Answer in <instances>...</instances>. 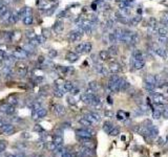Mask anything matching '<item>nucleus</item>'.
Masks as SVG:
<instances>
[{
	"mask_svg": "<svg viewBox=\"0 0 168 157\" xmlns=\"http://www.w3.org/2000/svg\"><path fill=\"white\" fill-rule=\"evenodd\" d=\"M81 100L83 103H85V104L87 105H90L93 107H98L101 103L100 98H99L94 92H90V91H87V92H85L84 94H82Z\"/></svg>",
	"mask_w": 168,
	"mask_h": 157,
	"instance_id": "obj_1",
	"label": "nucleus"
},
{
	"mask_svg": "<svg viewBox=\"0 0 168 157\" xmlns=\"http://www.w3.org/2000/svg\"><path fill=\"white\" fill-rule=\"evenodd\" d=\"M76 52L78 55H85V54H89V52L93 50V45H91L90 42H83L80 43L76 46L75 48Z\"/></svg>",
	"mask_w": 168,
	"mask_h": 157,
	"instance_id": "obj_2",
	"label": "nucleus"
},
{
	"mask_svg": "<svg viewBox=\"0 0 168 157\" xmlns=\"http://www.w3.org/2000/svg\"><path fill=\"white\" fill-rule=\"evenodd\" d=\"M83 37V31L79 29H73L70 34H68V40H70V43H75L80 41Z\"/></svg>",
	"mask_w": 168,
	"mask_h": 157,
	"instance_id": "obj_3",
	"label": "nucleus"
},
{
	"mask_svg": "<svg viewBox=\"0 0 168 157\" xmlns=\"http://www.w3.org/2000/svg\"><path fill=\"white\" fill-rule=\"evenodd\" d=\"M13 56H14V58L16 60H25V59H27V58L29 57V54L27 51V50L24 49L23 47H18V48H16V49L14 50V52L12 54Z\"/></svg>",
	"mask_w": 168,
	"mask_h": 157,
	"instance_id": "obj_4",
	"label": "nucleus"
},
{
	"mask_svg": "<svg viewBox=\"0 0 168 157\" xmlns=\"http://www.w3.org/2000/svg\"><path fill=\"white\" fill-rule=\"evenodd\" d=\"M27 72H29V67L25 63L23 62H18L16 63V74H18L21 78L27 76Z\"/></svg>",
	"mask_w": 168,
	"mask_h": 157,
	"instance_id": "obj_5",
	"label": "nucleus"
},
{
	"mask_svg": "<svg viewBox=\"0 0 168 157\" xmlns=\"http://www.w3.org/2000/svg\"><path fill=\"white\" fill-rule=\"evenodd\" d=\"M0 111L4 113L5 115H7V116H12L16 111V109H15L14 106L10 105L9 103H4V104L0 105Z\"/></svg>",
	"mask_w": 168,
	"mask_h": 157,
	"instance_id": "obj_6",
	"label": "nucleus"
},
{
	"mask_svg": "<svg viewBox=\"0 0 168 157\" xmlns=\"http://www.w3.org/2000/svg\"><path fill=\"white\" fill-rule=\"evenodd\" d=\"M151 100H152L154 104L158 105V106H164V105L168 104L167 98H166L164 95L159 94V93H154V94H152V96H151Z\"/></svg>",
	"mask_w": 168,
	"mask_h": 157,
	"instance_id": "obj_7",
	"label": "nucleus"
},
{
	"mask_svg": "<svg viewBox=\"0 0 168 157\" xmlns=\"http://www.w3.org/2000/svg\"><path fill=\"white\" fill-rule=\"evenodd\" d=\"M84 117H85L91 125L98 124L99 121H101V115L99 114V113H97V112H88V113H86V114L84 115Z\"/></svg>",
	"mask_w": 168,
	"mask_h": 157,
	"instance_id": "obj_8",
	"label": "nucleus"
},
{
	"mask_svg": "<svg viewBox=\"0 0 168 157\" xmlns=\"http://www.w3.org/2000/svg\"><path fill=\"white\" fill-rule=\"evenodd\" d=\"M76 135L80 138H90L94 135V132L88 128L77 129V130H76Z\"/></svg>",
	"mask_w": 168,
	"mask_h": 157,
	"instance_id": "obj_9",
	"label": "nucleus"
},
{
	"mask_svg": "<svg viewBox=\"0 0 168 157\" xmlns=\"http://www.w3.org/2000/svg\"><path fill=\"white\" fill-rule=\"evenodd\" d=\"M157 85H158V83H157L156 76H154V74H147L146 78H145V86H146V88L154 89Z\"/></svg>",
	"mask_w": 168,
	"mask_h": 157,
	"instance_id": "obj_10",
	"label": "nucleus"
},
{
	"mask_svg": "<svg viewBox=\"0 0 168 157\" xmlns=\"http://www.w3.org/2000/svg\"><path fill=\"white\" fill-rule=\"evenodd\" d=\"M0 132L3 134V135H12L15 133V127L13 124H9V123H5L2 126V128L0 129Z\"/></svg>",
	"mask_w": 168,
	"mask_h": 157,
	"instance_id": "obj_11",
	"label": "nucleus"
},
{
	"mask_svg": "<svg viewBox=\"0 0 168 157\" xmlns=\"http://www.w3.org/2000/svg\"><path fill=\"white\" fill-rule=\"evenodd\" d=\"M152 49H154V51L156 52L160 58H162V59H168V50L166 49L165 47L154 45Z\"/></svg>",
	"mask_w": 168,
	"mask_h": 157,
	"instance_id": "obj_12",
	"label": "nucleus"
},
{
	"mask_svg": "<svg viewBox=\"0 0 168 157\" xmlns=\"http://www.w3.org/2000/svg\"><path fill=\"white\" fill-rule=\"evenodd\" d=\"M11 10H10V7L7 6L6 4H3L2 6L0 7V19L1 20H6L10 18L11 16Z\"/></svg>",
	"mask_w": 168,
	"mask_h": 157,
	"instance_id": "obj_13",
	"label": "nucleus"
},
{
	"mask_svg": "<svg viewBox=\"0 0 168 157\" xmlns=\"http://www.w3.org/2000/svg\"><path fill=\"white\" fill-rule=\"evenodd\" d=\"M53 110H54V113H55L57 116H63V115L66 113V109L63 105H60V104H56L54 105L53 107Z\"/></svg>",
	"mask_w": 168,
	"mask_h": 157,
	"instance_id": "obj_14",
	"label": "nucleus"
},
{
	"mask_svg": "<svg viewBox=\"0 0 168 157\" xmlns=\"http://www.w3.org/2000/svg\"><path fill=\"white\" fill-rule=\"evenodd\" d=\"M131 66L136 70H140L145 66V60H138V59H131Z\"/></svg>",
	"mask_w": 168,
	"mask_h": 157,
	"instance_id": "obj_15",
	"label": "nucleus"
},
{
	"mask_svg": "<svg viewBox=\"0 0 168 157\" xmlns=\"http://www.w3.org/2000/svg\"><path fill=\"white\" fill-rule=\"evenodd\" d=\"M108 70L111 74H119V72L122 70V67L118 62H111L109 64V67H108Z\"/></svg>",
	"mask_w": 168,
	"mask_h": 157,
	"instance_id": "obj_16",
	"label": "nucleus"
},
{
	"mask_svg": "<svg viewBox=\"0 0 168 157\" xmlns=\"http://www.w3.org/2000/svg\"><path fill=\"white\" fill-rule=\"evenodd\" d=\"M95 70L99 74H102V76H106L108 74L107 68L103 64H101V63H95Z\"/></svg>",
	"mask_w": 168,
	"mask_h": 157,
	"instance_id": "obj_17",
	"label": "nucleus"
},
{
	"mask_svg": "<svg viewBox=\"0 0 168 157\" xmlns=\"http://www.w3.org/2000/svg\"><path fill=\"white\" fill-rule=\"evenodd\" d=\"M65 59L70 63H75L77 62L78 59H79V55H78L76 51H68L65 56Z\"/></svg>",
	"mask_w": 168,
	"mask_h": 157,
	"instance_id": "obj_18",
	"label": "nucleus"
},
{
	"mask_svg": "<svg viewBox=\"0 0 168 157\" xmlns=\"http://www.w3.org/2000/svg\"><path fill=\"white\" fill-rule=\"evenodd\" d=\"M80 141H81L82 146H84V147H87V148H90V149H94L95 146H96V143H95L93 139L90 138H80Z\"/></svg>",
	"mask_w": 168,
	"mask_h": 157,
	"instance_id": "obj_19",
	"label": "nucleus"
},
{
	"mask_svg": "<svg viewBox=\"0 0 168 157\" xmlns=\"http://www.w3.org/2000/svg\"><path fill=\"white\" fill-rule=\"evenodd\" d=\"M2 74H3V76H4L6 78H12L13 74H14V71H13V68H12V65L5 64L4 67L2 68Z\"/></svg>",
	"mask_w": 168,
	"mask_h": 157,
	"instance_id": "obj_20",
	"label": "nucleus"
},
{
	"mask_svg": "<svg viewBox=\"0 0 168 157\" xmlns=\"http://www.w3.org/2000/svg\"><path fill=\"white\" fill-rule=\"evenodd\" d=\"M139 40H140V37H139V34L136 33V31H131V35H130V38L128 40V45H136L137 43H139Z\"/></svg>",
	"mask_w": 168,
	"mask_h": 157,
	"instance_id": "obj_21",
	"label": "nucleus"
},
{
	"mask_svg": "<svg viewBox=\"0 0 168 157\" xmlns=\"http://www.w3.org/2000/svg\"><path fill=\"white\" fill-rule=\"evenodd\" d=\"M53 29L56 34H60L61 31L64 29V24H63V22L61 21V20H57V21L54 23Z\"/></svg>",
	"mask_w": 168,
	"mask_h": 157,
	"instance_id": "obj_22",
	"label": "nucleus"
},
{
	"mask_svg": "<svg viewBox=\"0 0 168 157\" xmlns=\"http://www.w3.org/2000/svg\"><path fill=\"white\" fill-rule=\"evenodd\" d=\"M22 22H23L24 25H31V24L34 22V17H33V14H32L31 10H29V12H27V14L24 16V18L22 19Z\"/></svg>",
	"mask_w": 168,
	"mask_h": 157,
	"instance_id": "obj_23",
	"label": "nucleus"
},
{
	"mask_svg": "<svg viewBox=\"0 0 168 157\" xmlns=\"http://www.w3.org/2000/svg\"><path fill=\"white\" fill-rule=\"evenodd\" d=\"M53 141L59 148L62 147V145H63V136H62V134H61V133H56L55 135H54V137H53Z\"/></svg>",
	"mask_w": 168,
	"mask_h": 157,
	"instance_id": "obj_24",
	"label": "nucleus"
},
{
	"mask_svg": "<svg viewBox=\"0 0 168 157\" xmlns=\"http://www.w3.org/2000/svg\"><path fill=\"white\" fill-rule=\"evenodd\" d=\"M80 151H81V152L83 153L86 157H93L95 155V151L93 150V149L87 148V147H84V146H82V147L80 148Z\"/></svg>",
	"mask_w": 168,
	"mask_h": 157,
	"instance_id": "obj_25",
	"label": "nucleus"
},
{
	"mask_svg": "<svg viewBox=\"0 0 168 157\" xmlns=\"http://www.w3.org/2000/svg\"><path fill=\"white\" fill-rule=\"evenodd\" d=\"M64 92H65L64 88L59 85L56 86L55 89H54V95H55L56 98H62L63 95H64Z\"/></svg>",
	"mask_w": 168,
	"mask_h": 157,
	"instance_id": "obj_26",
	"label": "nucleus"
},
{
	"mask_svg": "<svg viewBox=\"0 0 168 157\" xmlns=\"http://www.w3.org/2000/svg\"><path fill=\"white\" fill-rule=\"evenodd\" d=\"M111 57V55L109 54V51L108 50H101L100 52H99V59L101 60V61H107V60H109Z\"/></svg>",
	"mask_w": 168,
	"mask_h": 157,
	"instance_id": "obj_27",
	"label": "nucleus"
},
{
	"mask_svg": "<svg viewBox=\"0 0 168 157\" xmlns=\"http://www.w3.org/2000/svg\"><path fill=\"white\" fill-rule=\"evenodd\" d=\"M100 89V86H99V84L97 83L96 81H91L88 83V91H90V92H98V90Z\"/></svg>",
	"mask_w": 168,
	"mask_h": 157,
	"instance_id": "obj_28",
	"label": "nucleus"
},
{
	"mask_svg": "<svg viewBox=\"0 0 168 157\" xmlns=\"http://www.w3.org/2000/svg\"><path fill=\"white\" fill-rule=\"evenodd\" d=\"M115 35H116V38H117L118 42H122V39L123 36H124V29H120V27H118V29H115Z\"/></svg>",
	"mask_w": 168,
	"mask_h": 157,
	"instance_id": "obj_29",
	"label": "nucleus"
},
{
	"mask_svg": "<svg viewBox=\"0 0 168 157\" xmlns=\"http://www.w3.org/2000/svg\"><path fill=\"white\" fill-rule=\"evenodd\" d=\"M7 103L10 105H12V106H14V107H16L17 105H18V103H19V98H18L16 94L10 95V96L7 98Z\"/></svg>",
	"mask_w": 168,
	"mask_h": 157,
	"instance_id": "obj_30",
	"label": "nucleus"
},
{
	"mask_svg": "<svg viewBox=\"0 0 168 157\" xmlns=\"http://www.w3.org/2000/svg\"><path fill=\"white\" fill-rule=\"evenodd\" d=\"M119 86H120V91H126L129 88V83H128L126 80L120 78V81H119Z\"/></svg>",
	"mask_w": 168,
	"mask_h": 157,
	"instance_id": "obj_31",
	"label": "nucleus"
},
{
	"mask_svg": "<svg viewBox=\"0 0 168 157\" xmlns=\"http://www.w3.org/2000/svg\"><path fill=\"white\" fill-rule=\"evenodd\" d=\"M144 54H143V51L140 49H136L134 50V52H132V58L134 59H138V60H145L144 59Z\"/></svg>",
	"mask_w": 168,
	"mask_h": 157,
	"instance_id": "obj_32",
	"label": "nucleus"
},
{
	"mask_svg": "<svg viewBox=\"0 0 168 157\" xmlns=\"http://www.w3.org/2000/svg\"><path fill=\"white\" fill-rule=\"evenodd\" d=\"M162 112H163V108H154V110H152V117H154V119H159L160 117L162 116Z\"/></svg>",
	"mask_w": 168,
	"mask_h": 157,
	"instance_id": "obj_33",
	"label": "nucleus"
},
{
	"mask_svg": "<svg viewBox=\"0 0 168 157\" xmlns=\"http://www.w3.org/2000/svg\"><path fill=\"white\" fill-rule=\"evenodd\" d=\"M59 71L63 74H70L74 72V68L73 67H66V66H59Z\"/></svg>",
	"mask_w": 168,
	"mask_h": 157,
	"instance_id": "obj_34",
	"label": "nucleus"
},
{
	"mask_svg": "<svg viewBox=\"0 0 168 157\" xmlns=\"http://www.w3.org/2000/svg\"><path fill=\"white\" fill-rule=\"evenodd\" d=\"M113 128H115V126L111 124V121H105L103 124V130H104V132H106L107 134L111 133V131L113 130Z\"/></svg>",
	"mask_w": 168,
	"mask_h": 157,
	"instance_id": "obj_35",
	"label": "nucleus"
},
{
	"mask_svg": "<svg viewBox=\"0 0 168 157\" xmlns=\"http://www.w3.org/2000/svg\"><path fill=\"white\" fill-rule=\"evenodd\" d=\"M63 88L66 92H72L73 89L75 88V85L73 84V82H70V81H66L64 84H63Z\"/></svg>",
	"mask_w": 168,
	"mask_h": 157,
	"instance_id": "obj_36",
	"label": "nucleus"
},
{
	"mask_svg": "<svg viewBox=\"0 0 168 157\" xmlns=\"http://www.w3.org/2000/svg\"><path fill=\"white\" fill-rule=\"evenodd\" d=\"M142 21V17L140 16V15H138V16H134L130 18L129 20V23L131 24V25H138V24L140 23V22Z\"/></svg>",
	"mask_w": 168,
	"mask_h": 157,
	"instance_id": "obj_37",
	"label": "nucleus"
},
{
	"mask_svg": "<svg viewBox=\"0 0 168 157\" xmlns=\"http://www.w3.org/2000/svg\"><path fill=\"white\" fill-rule=\"evenodd\" d=\"M127 117H128V114L125 111H123V110H120V111L117 113V118L119 119V121H125Z\"/></svg>",
	"mask_w": 168,
	"mask_h": 157,
	"instance_id": "obj_38",
	"label": "nucleus"
},
{
	"mask_svg": "<svg viewBox=\"0 0 168 157\" xmlns=\"http://www.w3.org/2000/svg\"><path fill=\"white\" fill-rule=\"evenodd\" d=\"M157 33H158L159 36H167L168 29H166L165 26H160L158 29V31H157Z\"/></svg>",
	"mask_w": 168,
	"mask_h": 157,
	"instance_id": "obj_39",
	"label": "nucleus"
},
{
	"mask_svg": "<svg viewBox=\"0 0 168 157\" xmlns=\"http://www.w3.org/2000/svg\"><path fill=\"white\" fill-rule=\"evenodd\" d=\"M158 42L161 45H167L168 44V37L167 36H159Z\"/></svg>",
	"mask_w": 168,
	"mask_h": 157,
	"instance_id": "obj_40",
	"label": "nucleus"
},
{
	"mask_svg": "<svg viewBox=\"0 0 168 157\" xmlns=\"http://www.w3.org/2000/svg\"><path fill=\"white\" fill-rule=\"evenodd\" d=\"M108 51L111 56H117L118 55V47L115 45V44H111V46L108 48Z\"/></svg>",
	"mask_w": 168,
	"mask_h": 157,
	"instance_id": "obj_41",
	"label": "nucleus"
},
{
	"mask_svg": "<svg viewBox=\"0 0 168 157\" xmlns=\"http://www.w3.org/2000/svg\"><path fill=\"white\" fill-rule=\"evenodd\" d=\"M79 123L82 125V126H85V127H87V128H88V127H90V126H93V125H91L90 123H89V121H87V119L85 118L84 116L81 117V118L79 119Z\"/></svg>",
	"mask_w": 168,
	"mask_h": 157,
	"instance_id": "obj_42",
	"label": "nucleus"
},
{
	"mask_svg": "<svg viewBox=\"0 0 168 157\" xmlns=\"http://www.w3.org/2000/svg\"><path fill=\"white\" fill-rule=\"evenodd\" d=\"M61 157H74V155L67 150V149H61Z\"/></svg>",
	"mask_w": 168,
	"mask_h": 157,
	"instance_id": "obj_43",
	"label": "nucleus"
},
{
	"mask_svg": "<svg viewBox=\"0 0 168 157\" xmlns=\"http://www.w3.org/2000/svg\"><path fill=\"white\" fill-rule=\"evenodd\" d=\"M108 40H109V42H111V44H115L116 42H118L117 38H116V35H115V33H113V31L108 35Z\"/></svg>",
	"mask_w": 168,
	"mask_h": 157,
	"instance_id": "obj_44",
	"label": "nucleus"
},
{
	"mask_svg": "<svg viewBox=\"0 0 168 157\" xmlns=\"http://www.w3.org/2000/svg\"><path fill=\"white\" fill-rule=\"evenodd\" d=\"M119 134H120V129L118 128V127H115V128L111 131L109 135H111V136H117V135H119Z\"/></svg>",
	"mask_w": 168,
	"mask_h": 157,
	"instance_id": "obj_45",
	"label": "nucleus"
},
{
	"mask_svg": "<svg viewBox=\"0 0 168 157\" xmlns=\"http://www.w3.org/2000/svg\"><path fill=\"white\" fill-rule=\"evenodd\" d=\"M9 54H7L5 50H3V49H0V59L1 60H5L7 57H9Z\"/></svg>",
	"mask_w": 168,
	"mask_h": 157,
	"instance_id": "obj_46",
	"label": "nucleus"
},
{
	"mask_svg": "<svg viewBox=\"0 0 168 157\" xmlns=\"http://www.w3.org/2000/svg\"><path fill=\"white\" fill-rule=\"evenodd\" d=\"M5 149H6V143L3 141H0V153L4 152Z\"/></svg>",
	"mask_w": 168,
	"mask_h": 157,
	"instance_id": "obj_47",
	"label": "nucleus"
},
{
	"mask_svg": "<svg viewBox=\"0 0 168 157\" xmlns=\"http://www.w3.org/2000/svg\"><path fill=\"white\" fill-rule=\"evenodd\" d=\"M27 37L29 39H33L34 37H36V35H35V33H34L33 31H27Z\"/></svg>",
	"mask_w": 168,
	"mask_h": 157,
	"instance_id": "obj_48",
	"label": "nucleus"
},
{
	"mask_svg": "<svg viewBox=\"0 0 168 157\" xmlns=\"http://www.w3.org/2000/svg\"><path fill=\"white\" fill-rule=\"evenodd\" d=\"M113 23H115V20L113 19H107V21H106V25H107V27H113Z\"/></svg>",
	"mask_w": 168,
	"mask_h": 157,
	"instance_id": "obj_49",
	"label": "nucleus"
},
{
	"mask_svg": "<svg viewBox=\"0 0 168 157\" xmlns=\"http://www.w3.org/2000/svg\"><path fill=\"white\" fill-rule=\"evenodd\" d=\"M48 56H50V59H53V58H55L56 56H57V51H56V50H54V49L50 50V52H48Z\"/></svg>",
	"mask_w": 168,
	"mask_h": 157,
	"instance_id": "obj_50",
	"label": "nucleus"
},
{
	"mask_svg": "<svg viewBox=\"0 0 168 157\" xmlns=\"http://www.w3.org/2000/svg\"><path fill=\"white\" fill-rule=\"evenodd\" d=\"M162 115H163L164 118L168 119V107L167 108H163V112H162Z\"/></svg>",
	"mask_w": 168,
	"mask_h": 157,
	"instance_id": "obj_51",
	"label": "nucleus"
},
{
	"mask_svg": "<svg viewBox=\"0 0 168 157\" xmlns=\"http://www.w3.org/2000/svg\"><path fill=\"white\" fill-rule=\"evenodd\" d=\"M67 101H68V103H70V105H75V104H76V101H75V98H73V96H68Z\"/></svg>",
	"mask_w": 168,
	"mask_h": 157,
	"instance_id": "obj_52",
	"label": "nucleus"
},
{
	"mask_svg": "<svg viewBox=\"0 0 168 157\" xmlns=\"http://www.w3.org/2000/svg\"><path fill=\"white\" fill-rule=\"evenodd\" d=\"M16 157H27V155L24 154V153L20 152V153H18V154L16 155Z\"/></svg>",
	"mask_w": 168,
	"mask_h": 157,
	"instance_id": "obj_53",
	"label": "nucleus"
},
{
	"mask_svg": "<svg viewBox=\"0 0 168 157\" xmlns=\"http://www.w3.org/2000/svg\"><path fill=\"white\" fill-rule=\"evenodd\" d=\"M72 93L73 94H78V93H79V89H77V88H74L73 89V91H72Z\"/></svg>",
	"mask_w": 168,
	"mask_h": 157,
	"instance_id": "obj_54",
	"label": "nucleus"
},
{
	"mask_svg": "<svg viewBox=\"0 0 168 157\" xmlns=\"http://www.w3.org/2000/svg\"><path fill=\"white\" fill-rule=\"evenodd\" d=\"M107 100H108V103H109V104H113V100H111V98H109V96L107 98Z\"/></svg>",
	"mask_w": 168,
	"mask_h": 157,
	"instance_id": "obj_55",
	"label": "nucleus"
},
{
	"mask_svg": "<svg viewBox=\"0 0 168 157\" xmlns=\"http://www.w3.org/2000/svg\"><path fill=\"white\" fill-rule=\"evenodd\" d=\"M7 157H16V155H14V154H9V155H7Z\"/></svg>",
	"mask_w": 168,
	"mask_h": 157,
	"instance_id": "obj_56",
	"label": "nucleus"
},
{
	"mask_svg": "<svg viewBox=\"0 0 168 157\" xmlns=\"http://www.w3.org/2000/svg\"><path fill=\"white\" fill-rule=\"evenodd\" d=\"M3 4H4V3H3V2H2V0H0V7L2 6V5H3Z\"/></svg>",
	"mask_w": 168,
	"mask_h": 157,
	"instance_id": "obj_57",
	"label": "nucleus"
},
{
	"mask_svg": "<svg viewBox=\"0 0 168 157\" xmlns=\"http://www.w3.org/2000/svg\"><path fill=\"white\" fill-rule=\"evenodd\" d=\"M103 1H104V2H106V1H109V0H103Z\"/></svg>",
	"mask_w": 168,
	"mask_h": 157,
	"instance_id": "obj_58",
	"label": "nucleus"
},
{
	"mask_svg": "<svg viewBox=\"0 0 168 157\" xmlns=\"http://www.w3.org/2000/svg\"><path fill=\"white\" fill-rule=\"evenodd\" d=\"M117 1H119V2H120V1H122V0H117Z\"/></svg>",
	"mask_w": 168,
	"mask_h": 157,
	"instance_id": "obj_59",
	"label": "nucleus"
},
{
	"mask_svg": "<svg viewBox=\"0 0 168 157\" xmlns=\"http://www.w3.org/2000/svg\"><path fill=\"white\" fill-rule=\"evenodd\" d=\"M0 78H1V74H0Z\"/></svg>",
	"mask_w": 168,
	"mask_h": 157,
	"instance_id": "obj_60",
	"label": "nucleus"
},
{
	"mask_svg": "<svg viewBox=\"0 0 168 157\" xmlns=\"http://www.w3.org/2000/svg\"><path fill=\"white\" fill-rule=\"evenodd\" d=\"M167 92H168V90H167Z\"/></svg>",
	"mask_w": 168,
	"mask_h": 157,
	"instance_id": "obj_61",
	"label": "nucleus"
},
{
	"mask_svg": "<svg viewBox=\"0 0 168 157\" xmlns=\"http://www.w3.org/2000/svg\"><path fill=\"white\" fill-rule=\"evenodd\" d=\"M0 154H1V153H0Z\"/></svg>",
	"mask_w": 168,
	"mask_h": 157,
	"instance_id": "obj_62",
	"label": "nucleus"
}]
</instances>
